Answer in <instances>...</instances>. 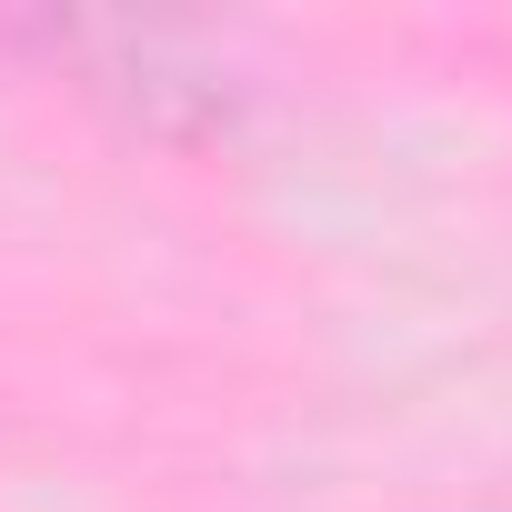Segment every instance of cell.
I'll list each match as a JSON object with an SVG mask.
<instances>
[{
	"label": "cell",
	"instance_id": "1",
	"mask_svg": "<svg viewBox=\"0 0 512 512\" xmlns=\"http://www.w3.org/2000/svg\"><path fill=\"white\" fill-rule=\"evenodd\" d=\"M21 41L151 141H221L241 121V81L171 21H21Z\"/></svg>",
	"mask_w": 512,
	"mask_h": 512
},
{
	"label": "cell",
	"instance_id": "2",
	"mask_svg": "<svg viewBox=\"0 0 512 512\" xmlns=\"http://www.w3.org/2000/svg\"><path fill=\"white\" fill-rule=\"evenodd\" d=\"M502 512H512V502H502Z\"/></svg>",
	"mask_w": 512,
	"mask_h": 512
}]
</instances>
